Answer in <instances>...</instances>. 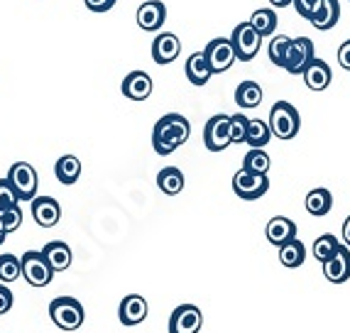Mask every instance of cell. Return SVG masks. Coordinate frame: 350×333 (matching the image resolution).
<instances>
[{
    "label": "cell",
    "instance_id": "cell-1",
    "mask_svg": "<svg viewBox=\"0 0 350 333\" xmlns=\"http://www.w3.org/2000/svg\"><path fill=\"white\" fill-rule=\"evenodd\" d=\"M191 135V123L181 113H167L152 130V147L157 155H172L179 150Z\"/></svg>",
    "mask_w": 350,
    "mask_h": 333
},
{
    "label": "cell",
    "instance_id": "cell-2",
    "mask_svg": "<svg viewBox=\"0 0 350 333\" xmlns=\"http://www.w3.org/2000/svg\"><path fill=\"white\" fill-rule=\"evenodd\" d=\"M269 133L280 137V140H294L299 135V128H301V116L294 108L289 101H277L269 111Z\"/></svg>",
    "mask_w": 350,
    "mask_h": 333
},
{
    "label": "cell",
    "instance_id": "cell-3",
    "mask_svg": "<svg viewBox=\"0 0 350 333\" xmlns=\"http://www.w3.org/2000/svg\"><path fill=\"white\" fill-rule=\"evenodd\" d=\"M49 316H52V321L57 323L62 331H76V328L83 326L86 311H83V304L79 299L57 297V299H52V304H49Z\"/></svg>",
    "mask_w": 350,
    "mask_h": 333
},
{
    "label": "cell",
    "instance_id": "cell-4",
    "mask_svg": "<svg viewBox=\"0 0 350 333\" xmlns=\"http://www.w3.org/2000/svg\"><path fill=\"white\" fill-rule=\"evenodd\" d=\"M5 179L12 187V191H15L20 204H23V201H32L37 196V184H40V179H37V172L32 164L15 162L10 167V172H8Z\"/></svg>",
    "mask_w": 350,
    "mask_h": 333
},
{
    "label": "cell",
    "instance_id": "cell-5",
    "mask_svg": "<svg viewBox=\"0 0 350 333\" xmlns=\"http://www.w3.org/2000/svg\"><path fill=\"white\" fill-rule=\"evenodd\" d=\"M20 277H25V282L32 287H47L52 284L54 269L40 250H27L20 257Z\"/></svg>",
    "mask_w": 350,
    "mask_h": 333
},
{
    "label": "cell",
    "instance_id": "cell-6",
    "mask_svg": "<svg viewBox=\"0 0 350 333\" xmlns=\"http://www.w3.org/2000/svg\"><path fill=\"white\" fill-rule=\"evenodd\" d=\"M230 42H233L235 59H240V62H252V59L257 57V52H260L262 37L257 35V29L252 27L250 23H240L238 27L233 29Z\"/></svg>",
    "mask_w": 350,
    "mask_h": 333
},
{
    "label": "cell",
    "instance_id": "cell-7",
    "mask_svg": "<svg viewBox=\"0 0 350 333\" xmlns=\"http://www.w3.org/2000/svg\"><path fill=\"white\" fill-rule=\"evenodd\" d=\"M233 191L238 194L240 199L255 201L269 191V179L267 174H255V172L240 170L233 176Z\"/></svg>",
    "mask_w": 350,
    "mask_h": 333
},
{
    "label": "cell",
    "instance_id": "cell-8",
    "mask_svg": "<svg viewBox=\"0 0 350 333\" xmlns=\"http://www.w3.org/2000/svg\"><path fill=\"white\" fill-rule=\"evenodd\" d=\"M204 54H206V62H208L213 74H223V71H228L235 64V49H233L230 37L211 40L208 47L204 49Z\"/></svg>",
    "mask_w": 350,
    "mask_h": 333
},
{
    "label": "cell",
    "instance_id": "cell-9",
    "mask_svg": "<svg viewBox=\"0 0 350 333\" xmlns=\"http://www.w3.org/2000/svg\"><path fill=\"white\" fill-rule=\"evenodd\" d=\"M314 59V42L309 37H297V40H289V47H286V57H284V66L289 74L299 77L306 64Z\"/></svg>",
    "mask_w": 350,
    "mask_h": 333
},
{
    "label": "cell",
    "instance_id": "cell-10",
    "mask_svg": "<svg viewBox=\"0 0 350 333\" xmlns=\"http://www.w3.org/2000/svg\"><path fill=\"white\" fill-rule=\"evenodd\" d=\"M204 145L211 152H223L230 145V116L218 113L211 118L204 128Z\"/></svg>",
    "mask_w": 350,
    "mask_h": 333
},
{
    "label": "cell",
    "instance_id": "cell-11",
    "mask_svg": "<svg viewBox=\"0 0 350 333\" xmlns=\"http://www.w3.org/2000/svg\"><path fill=\"white\" fill-rule=\"evenodd\" d=\"M204 326V314L199 306L181 304L170 316V333H199Z\"/></svg>",
    "mask_w": 350,
    "mask_h": 333
},
{
    "label": "cell",
    "instance_id": "cell-12",
    "mask_svg": "<svg viewBox=\"0 0 350 333\" xmlns=\"http://www.w3.org/2000/svg\"><path fill=\"white\" fill-rule=\"evenodd\" d=\"M323 265V275L331 284H343L350 280V248L338 245V250L333 252Z\"/></svg>",
    "mask_w": 350,
    "mask_h": 333
},
{
    "label": "cell",
    "instance_id": "cell-13",
    "mask_svg": "<svg viewBox=\"0 0 350 333\" xmlns=\"http://www.w3.org/2000/svg\"><path fill=\"white\" fill-rule=\"evenodd\" d=\"M181 54V40L174 35V32H162V35L154 37L152 42V59L154 64H172L176 62Z\"/></svg>",
    "mask_w": 350,
    "mask_h": 333
},
{
    "label": "cell",
    "instance_id": "cell-14",
    "mask_svg": "<svg viewBox=\"0 0 350 333\" xmlns=\"http://www.w3.org/2000/svg\"><path fill=\"white\" fill-rule=\"evenodd\" d=\"M32 218L42 228H54L62 221V206L52 196H35L32 199Z\"/></svg>",
    "mask_w": 350,
    "mask_h": 333
},
{
    "label": "cell",
    "instance_id": "cell-15",
    "mask_svg": "<svg viewBox=\"0 0 350 333\" xmlns=\"http://www.w3.org/2000/svg\"><path fill=\"white\" fill-rule=\"evenodd\" d=\"M301 77H304V83H306V88H309V91L321 94V91H326V88L331 86L333 71H331V66L323 62V59L314 57L309 64H306V69L301 71Z\"/></svg>",
    "mask_w": 350,
    "mask_h": 333
},
{
    "label": "cell",
    "instance_id": "cell-16",
    "mask_svg": "<svg viewBox=\"0 0 350 333\" xmlns=\"http://www.w3.org/2000/svg\"><path fill=\"white\" fill-rule=\"evenodd\" d=\"M164 20H167V5L162 0H147L137 8V25L145 32H159Z\"/></svg>",
    "mask_w": 350,
    "mask_h": 333
},
{
    "label": "cell",
    "instance_id": "cell-17",
    "mask_svg": "<svg viewBox=\"0 0 350 333\" xmlns=\"http://www.w3.org/2000/svg\"><path fill=\"white\" fill-rule=\"evenodd\" d=\"M118 319L123 326H137L147 319V299L140 294H128L118 306Z\"/></svg>",
    "mask_w": 350,
    "mask_h": 333
},
{
    "label": "cell",
    "instance_id": "cell-18",
    "mask_svg": "<svg viewBox=\"0 0 350 333\" xmlns=\"http://www.w3.org/2000/svg\"><path fill=\"white\" fill-rule=\"evenodd\" d=\"M125 98L130 101H145L152 94V79L145 71H130L128 77L123 79V86H120Z\"/></svg>",
    "mask_w": 350,
    "mask_h": 333
},
{
    "label": "cell",
    "instance_id": "cell-19",
    "mask_svg": "<svg viewBox=\"0 0 350 333\" xmlns=\"http://www.w3.org/2000/svg\"><path fill=\"white\" fill-rule=\"evenodd\" d=\"M340 20V5L338 0H319V5H316V10L311 12L309 23L314 25L316 29H321V32H326V29L336 27Z\"/></svg>",
    "mask_w": 350,
    "mask_h": 333
},
{
    "label": "cell",
    "instance_id": "cell-20",
    "mask_svg": "<svg viewBox=\"0 0 350 333\" xmlns=\"http://www.w3.org/2000/svg\"><path fill=\"white\" fill-rule=\"evenodd\" d=\"M40 252L44 255V260H47V265L54 269V272H64V269H69L71 260H74L71 248L66 245L64 240H52V243H47Z\"/></svg>",
    "mask_w": 350,
    "mask_h": 333
},
{
    "label": "cell",
    "instance_id": "cell-21",
    "mask_svg": "<svg viewBox=\"0 0 350 333\" xmlns=\"http://www.w3.org/2000/svg\"><path fill=\"white\" fill-rule=\"evenodd\" d=\"M265 233H267V240L272 243V245L280 248V245H284L286 240L297 238V226H294V221H289V218L275 216L272 221L267 223Z\"/></svg>",
    "mask_w": 350,
    "mask_h": 333
},
{
    "label": "cell",
    "instance_id": "cell-22",
    "mask_svg": "<svg viewBox=\"0 0 350 333\" xmlns=\"http://www.w3.org/2000/svg\"><path fill=\"white\" fill-rule=\"evenodd\" d=\"M184 71H187V79L193 83V86H206V83L211 81V77H213V71H211L204 52L191 54V57L187 59V66H184Z\"/></svg>",
    "mask_w": 350,
    "mask_h": 333
},
{
    "label": "cell",
    "instance_id": "cell-23",
    "mask_svg": "<svg viewBox=\"0 0 350 333\" xmlns=\"http://www.w3.org/2000/svg\"><path fill=\"white\" fill-rule=\"evenodd\" d=\"M54 174H57L59 184L71 187L81 176V162H79L76 155H64V157H59L57 164H54Z\"/></svg>",
    "mask_w": 350,
    "mask_h": 333
},
{
    "label": "cell",
    "instance_id": "cell-24",
    "mask_svg": "<svg viewBox=\"0 0 350 333\" xmlns=\"http://www.w3.org/2000/svg\"><path fill=\"white\" fill-rule=\"evenodd\" d=\"M304 260H306V248L299 238L286 240L284 245H280V263L284 267L294 269V267H301Z\"/></svg>",
    "mask_w": 350,
    "mask_h": 333
},
{
    "label": "cell",
    "instance_id": "cell-25",
    "mask_svg": "<svg viewBox=\"0 0 350 333\" xmlns=\"http://www.w3.org/2000/svg\"><path fill=\"white\" fill-rule=\"evenodd\" d=\"M304 204H306V211H309L311 216H326L333 206V196L328 189L319 187L306 194V201H304Z\"/></svg>",
    "mask_w": 350,
    "mask_h": 333
},
{
    "label": "cell",
    "instance_id": "cell-26",
    "mask_svg": "<svg viewBox=\"0 0 350 333\" xmlns=\"http://www.w3.org/2000/svg\"><path fill=\"white\" fill-rule=\"evenodd\" d=\"M262 86L257 81H243L238 88H235V103L240 108H257L262 103Z\"/></svg>",
    "mask_w": 350,
    "mask_h": 333
},
{
    "label": "cell",
    "instance_id": "cell-27",
    "mask_svg": "<svg viewBox=\"0 0 350 333\" xmlns=\"http://www.w3.org/2000/svg\"><path fill=\"white\" fill-rule=\"evenodd\" d=\"M184 184H187V181H184V174H181V170H176V167H164V170L157 174V187L162 189L167 196L181 194Z\"/></svg>",
    "mask_w": 350,
    "mask_h": 333
},
{
    "label": "cell",
    "instance_id": "cell-28",
    "mask_svg": "<svg viewBox=\"0 0 350 333\" xmlns=\"http://www.w3.org/2000/svg\"><path fill=\"white\" fill-rule=\"evenodd\" d=\"M250 25L257 29V35L265 37V35H275L277 29V12L272 8H260V10L252 12Z\"/></svg>",
    "mask_w": 350,
    "mask_h": 333
},
{
    "label": "cell",
    "instance_id": "cell-29",
    "mask_svg": "<svg viewBox=\"0 0 350 333\" xmlns=\"http://www.w3.org/2000/svg\"><path fill=\"white\" fill-rule=\"evenodd\" d=\"M269 137H272V133H269V125L265 123V120H260V118L247 120V133H245L247 145L250 147H265L269 142Z\"/></svg>",
    "mask_w": 350,
    "mask_h": 333
},
{
    "label": "cell",
    "instance_id": "cell-30",
    "mask_svg": "<svg viewBox=\"0 0 350 333\" xmlns=\"http://www.w3.org/2000/svg\"><path fill=\"white\" fill-rule=\"evenodd\" d=\"M269 164H272V159H269V155L265 152L262 147H250V152L243 159V170L255 172V174H267Z\"/></svg>",
    "mask_w": 350,
    "mask_h": 333
},
{
    "label": "cell",
    "instance_id": "cell-31",
    "mask_svg": "<svg viewBox=\"0 0 350 333\" xmlns=\"http://www.w3.org/2000/svg\"><path fill=\"white\" fill-rule=\"evenodd\" d=\"M15 280H20V257L5 252V255H0V282L10 284Z\"/></svg>",
    "mask_w": 350,
    "mask_h": 333
},
{
    "label": "cell",
    "instance_id": "cell-32",
    "mask_svg": "<svg viewBox=\"0 0 350 333\" xmlns=\"http://www.w3.org/2000/svg\"><path fill=\"white\" fill-rule=\"evenodd\" d=\"M338 245H340V243H338V238H336V235H331V233L319 235V238H316V243H314V257L319 260V263H326L328 257L338 250Z\"/></svg>",
    "mask_w": 350,
    "mask_h": 333
},
{
    "label": "cell",
    "instance_id": "cell-33",
    "mask_svg": "<svg viewBox=\"0 0 350 333\" xmlns=\"http://www.w3.org/2000/svg\"><path fill=\"white\" fill-rule=\"evenodd\" d=\"M0 223H3V228H5L8 235L15 233L23 226V209H20V204L0 209Z\"/></svg>",
    "mask_w": 350,
    "mask_h": 333
},
{
    "label": "cell",
    "instance_id": "cell-34",
    "mask_svg": "<svg viewBox=\"0 0 350 333\" xmlns=\"http://www.w3.org/2000/svg\"><path fill=\"white\" fill-rule=\"evenodd\" d=\"M289 40L292 37H286V35H277L275 40L269 42V62L275 66H284V57H286V47H289Z\"/></svg>",
    "mask_w": 350,
    "mask_h": 333
},
{
    "label": "cell",
    "instance_id": "cell-35",
    "mask_svg": "<svg viewBox=\"0 0 350 333\" xmlns=\"http://www.w3.org/2000/svg\"><path fill=\"white\" fill-rule=\"evenodd\" d=\"M247 120H250V118H247L245 113H235V116H230V142H235V145L245 142Z\"/></svg>",
    "mask_w": 350,
    "mask_h": 333
},
{
    "label": "cell",
    "instance_id": "cell-36",
    "mask_svg": "<svg viewBox=\"0 0 350 333\" xmlns=\"http://www.w3.org/2000/svg\"><path fill=\"white\" fill-rule=\"evenodd\" d=\"M15 204H20V201L15 196V191H12V187L8 184V179H0V209H8V206Z\"/></svg>",
    "mask_w": 350,
    "mask_h": 333
},
{
    "label": "cell",
    "instance_id": "cell-37",
    "mask_svg": "<svg viewBox=\"0 0 350 333\" xmlns=\"http://www.w3.org/2000/svg\"><path fill=\"white\" fill-rule=\"evenodd\" d=\"M292 5L297 8V12L301 15V18L309 20L311 12L316 10V5H319V0H292Z\"/></svg>",
    "mask_w": 350,
    "mask_h": 333
},
{
    "label": "cell",
    "instance_id": "cell-38",
    "mask_svg": "<svg viewBox=\"0 0 350 333\" xmlns=\"http://www.w3.org/2000/svg\"><path fill=\"white\" fill-rule=\"evenodd\" d=\"M12 302H15V297H12V292L8 289V284H0V316L12 309Z\"/></svg>",
    "mask_w": 350,
    "mask_h": 333
},
{
    "label": "cell",
    "instance_id": "cell-39",
    "mask_svg": "<svg viewBox=\"0 0 350 333\" xmlns=\"http://www.w3.org/2000/svg\"><path fill=\"white\" fill-rule=\"evenodd\" d=\"M83 3H86V8L91 12H108L118 0H83Z\"/></svg>",
    "mask_w": 350,
    "mask_h": 333
},
{
    "label": "cell",
    "instance_id": "cell-40",
    "mask_svg": "<svg viewBox=\"0 0 350 333\" xmlns=\"http://www.w3.org/2000/svg\"><path fill=\"white\" fill-rule=\"evenodd\" d=\"M338 64L343 66L345 71H350V40H345L338 49Z\"/></svg>",
    "mask_w": 350,
    "mask_h": 333
},
{
    "label": "cell",
    "instance_id": "cell-41",
    "mask_svg": "<svg viewBox=\"0 0 350 333\" xmlns=\"http://www.w3.org/2000/svg\"><path fill=\"white\" fill-rule=\"evenodd\" d=\"M343 243H345V248H350V216L345 218V223H343Z\"/></svg>",
    "mask_w": 350,
    "mask_h": 333
},
{
    "label": "cell",
    "instance_id": "cell-42",
    "mask_svg": "<svg viewBox=\"0 0 350 333\" xmlns=\"http://www.w3.org/2000/svg\"><path fill=\"white\" fill-rule=\"evenodd\" d=\"M272 3V8H289L292 5V0H269Z\"/></svg>",
    "mask_w": 350,
    "mask_h": 333
},
{
    "label": "cell",
    "instance_id": "cell-43",
    "mask_svg": "<svg viewBox=\"0 0 350 333\" xmlns=\"http://www.w3.org/2000/svg\"><path fill=\"white\" fill-rule=\"evenodd\" d=\"M5 238H8V233H5V228H3V223H0V245L5 243Z\"/></svg>",
    "mask_w": 350,
    "mask_h": 333
}]
</instances>
